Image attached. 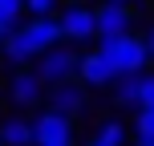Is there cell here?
I'll use <instances>...</instances> for the list:
<instances>
[{"mask_svg":"<svg viewBox=\"0 0 154 146\" xmlns=\"http://www.w3.org/2000/svg\"><path fill=\"white\" fill-rule=\"evenodd\" d=\"M142 110H154V77L146 73V85H142Z\"/></svg>","mask_w":154,"mask_h":146,"instance_id":"obj_16","label":"cell"},{"mask_svg":"<svg viewBox=\"0 0 154 146\" xmlns=\"http://www.w3.org/2000/svg\"><path fill=\"white\" fill-rule=\"evenodd\" d=\"M81 106H85V85H81V81L53 85V93H49V110H53V114L73 118V114H81Z\"/></svg>","mask_w":154,"mask_h":146,"instance_id":"obj_7","label":"cell"},{"mask_svg":"<svg viewBox=\"0 0 154 146\" xmlns=\"http://www.w3.org/2000/svg\"><path fill=\"white\" fill-rule=\"evenodd\" d=\"M0 146H4V142H0Z\"/></svg>","mask_w":154,"mask_h":146,"instance_id":"obj_21","label":"cell"},{"mask_svg":"<svg viewBox=\"0 0 154 146\" xmlns=\"http://www.w3.org/2000/svg\"><path fill=\"white\" fill-rule=\"evenodd\" d=\"M0 142H4V146H32V142H37L32 122L20 118V114H12L8 122H0Z\"/></svg>","mask_w":154,"mask_h":146,"instance_id":"obj_10","label":"cell"},{"mask_svg":"<svg viewBox=\"0 0 154 146\" xmlns=\"http://www.w3.org/2000/svg\"><path fill=\"white\" fill-rule=\"evenodd\" d=\"M130 20H134V8L130 4H101L97 8V37L101 41H118L130 33Z\"/></svg>","mask_w":154,"mask_h":146,"instance_id":"obj_6","label":"cell"},{"mask_svg":"<svg viewBox=\"0 0 154 146\" xmlns=\"http://www.w3.org/2000/svg\"><path fill=\"white\" fill-rule=\"evenodd\" d=\"M134 146H154V138H142V134H134Z\"/></svg>","mask_w":154,"mask_h":146,"instance_id":"obj_17","label":"cell"},{"mask_svg":"<svg viewBox=\"0 0 154 146\" xmlns=\"http://www.w3.org/2000/svg\"><path fill=\"white\" fill-rule=\"evenodd\" d=\"M106 4H126V0H106Z\"/></svg>","mask_w":154,"mask_h":146,"instance_id":"obj_20","label":"cell"},{"mask_svg":"<svg viewBox=\"0 0 154 146\" xmlns=\"http://www.w3.org/2000/svg\"><path fill=\"white\" fill-rule=\"evenodd\" d=\"M45 81H41L37 73H24V69H16L12 73V81H8V98L16 101V106H37L41 98H45Z\"/></svg>","mask_w":154,"mask_h":146,"instance_id":"obj_8","label":"cell"},{"mask_svg":"<svg viewBox=\"0 0 154 146\" xmlns=\"http://www.w3.org/2000/svg\"><path fill=\"white\" fill-rule=\"evenodd\" d=\"M4 41H8V33H4V29H0V53H4Z\"/></svg>","mask_w":154,"mask_h":146,"instance_id":"obj_19","label":"cell"},{"mask_svg":"<svg viewBox=\"0 0 154 146\" xmlns=\"http://www.w3.org/2000/svg\"><path fill=\"white\" fill-rule=\"evenodd\" d=\"M134 126H138L134 134H142V138H154V110H138V122H134Z\"/></svg>","mask_w":154,"mask_h":146,"instance_id":"obj_15","label":"cell"},{"mask_svg":"<svg viewBox=\"0 0 154 146\" xmlns=\"http://www.w3.org/2000/svg\"><path fill=\"white\" fill-rule=\"evenodd\" d=\"M32 134H37L32 146H73V118L45 110V114L32 122Z\"/></svg>","mask_w":154,"mask_h":146,"instance_id":"obj_4","label":"cell"},{"mask_svg":"<svg viewBox=\"0 0 154 146\" xmlns=\"http://www.w3.org/2000/svg\"><path fill=\"white\" fill-rule=\"evenodd\" d=\"M146 49H150V61H154V29H150V37H146Z\"/></svg>","mask_w":154,"mask_h":146,"instance_id":"obj_18","label":"cell"},{"mask_svg":"<svg viewBox=\"0 0 154 146\" xmlns=\"http://www.w3.org/2000/svg\"><path fill=\"white\" fill-rule=\"evenodd\" d=\"M142 85H146V73L118 77V81H114V101H118V106H142Z\"/></svg>","mask_w":154,"mask_h":146,"instance_id":"obj_11","label":"cell"},{"mask_svg":"<svg viewBox=\"0 0 154 146\" xmlns=\"http://www.w3.org/2000/svg\"><path fill=\"white\" fill-rule=\"evenodd\" d=\"M61 37L65 41H93L97 37V8L73 4L61 12Z\"/></svg>","mask_w":154,"mask_h":146,"instance_id":"obj_5","label":"cell"},{"mask_svg":"<svg viewBox=\"0 0 154 146\" xmlns=\"http://www.w3.org/2000/svg\"><path fill=\"white\" fill-rule=\"evenodd\" d=\"M101 57L109 61L114 77L146 73V65H150V49H146V41L134 37V33H126V37H118V41H101Z\"/></svg>","mask_w":154,"mask_h":146,"instance_id":"obj_2","label":"cell"},{"mask_svg":"<svg viewBox=\"0 0 154 146\" xmlns=\"http://www.w3.org/2000/svg\"><path fill=\"white\" fill-rule=\"evenodd\" d=\"M77 81L97 89V85H109V81H118V77H114L109 61L101 57V49H97V53H85V57H81V65H77Z\"/></svg>","mask_w":154,"mask_h":146,"instance_id":"obj_9","label":"cell"},{"mask_svg":"<svg viewBox=\"0 0 154 146\" xmlns=\"http://www.w3.org/2000/svg\"><path fill=\"white\" fill-rule=\"evenodd\" d=\"M57 41H65V37H61V20H53V16L24 20V24H16V29L8 33L4 57H8L12 65H20V61H29V57H45L49 49H57Z\"/></svg>","mask_w":154,"mask_h":146,"instance_id":"obj_1","label":"cell"},{"mask_svg":"<svg viewBox=\"0 0 154 146\" xmlns=\"http://www.w3.org/2000/svg\"><path fill=\"white\" fill-rule=\"evenodd\" d=\"M20 12H24V0H0V29L12 33L16 20H20Z\"/></svg>","mask_w":154,"mask_h":146,"instance_id":"obj_13","label":"cell"},{"mask_svg":"<svg viewBox=\"0 0 154 146\" xmlns=\"http://www.w3.org/2000/svg\"><path fill=\"white\" fill-rule=\"evenodd\" d=\"M77 65H81V57L77 53H69V49H49L45 57L37 61V73L45 85H65V81H73L77 77Z\"/></svg>","mask_w":154,"mask_h":146,"instance_id":"obj_3","label":"cell"},{"mask_svg":"<svg viewBox=\"0 0 154 146\" xmlns=\"http://www.w3.org/2000/svg\"><path fill=\"white\" fill-rule=\"evenodd\" d=\"M24 8H29V16H32V20H41V16H53L57 0H24Z\"/></svg>","mask_w":154,"mask_h":146,"instance_id":"obj_14","label":"cell"},{"mask_svg":"<svg viewBox=\"0 0 154 146\" xmlns=\"http://www.w3.org/2000/svg\"><path fill=\"white\" fill-rule=\"evenodd\" d=\"M85 146H126V126L118 122V118H109V122H101V130L93 134Z\"/></svg>","mask_w":154,"mask_h":146,"instance_id":"obj_12","label":"cell"}]
</instances>
